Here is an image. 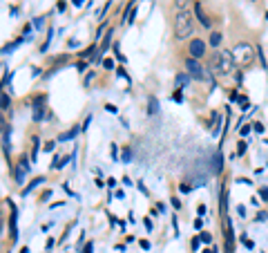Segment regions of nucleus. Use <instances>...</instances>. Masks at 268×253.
<instances>
[{"label":"nucleus","mask_w":268,"mask_h":253,"mask_svg":"<svg viewBox=\"0 0 268 253\" xmlns=\"http://www.w3.org/2000/svg\"><path fill=\"white\" fill-rule=\"evenodd\" d=\"M201 226H203V217H197L195 220V229H201Z\"/></svg>","instance_id":"obj_48"},{"label":"nucleus","mask_w":268,"mask_h":253,"mask_svg":"<svg viewBox=\"0 0 268 253\" xmlns=\"http://www.w3.org/2000/svg\"><path fill=\"white\" fill-rule=\"evenodd\" d=\"M83 2H85V0H72V5H74V7H83Z\"/></svg>","instance_id":"obj_57"},{"label":"nucleus","mask_w":268,"mask_h":253,"mask_svg":"<svg viewBox=\"0 0 268 253\" xmlns=\"http://www.w3.org/2000/svg\"><path fill=\"white\" fill-rule=\"evenodd\" d=\"M85 67H87V61H78V63H76V70H78L81 74L85 72Z\"/></svg>","instance_id":"obj_34"},{"label":"nucleus","mask_w":268,"mask_h":253,"mask_svg":"<svg viewBox=\"0 0 268 253\" xmlns=\"http://www.w3.org/2000/svg\"><path fill=\"white\" fill-rule=\"evenodd\" d=\"M94 184H96V186H98V188H103V186H105V182L101 179V177H96V179H94Z\"/></svg>","instance_id":"obj_51"},{"label":"nucleus","mask_w":268,"mask_h":253,"mask_svg":"<svg viewBox=\"0 0 268 253\" xmlns=\"http://www.w3.org/2000/svg\"><path fill=\"white\" fill-rule=\"evenodd\" d=\"M110 157H112V161H116V159H119V146L116 144L110 146Z\"/></svg>","instance_id":"obj_26"},{"label":"nucleus","mask_w":268,"mask_h":253,"mask_svg":"<svg viewBox=\"0 0 268 253\" xmlns=\"http://www.w3.org/2000/svg\"><path fill=\"white\" fill-rule=\"evenodd\" d=\"M237 130H239V135L244 137V135H248V132H250L253 128H250V126H241V123H239V128H237Z\"/></svg>","instance_id":"obj_31"},{"label":"nucleus","mask_w":268,"mask_h":253,"mask_svg":"<svg viewBox=\"0 0 268 253\" xmlns=\"http://www.w3.org/2000/svg\"><path fill=\"white\" fill-rule=\"evenodd\" d=\"M67 45H69V47H76V45H78V41H76V38H69V41H67Z\"/></svg>","instance_id":"obj_54"},{"label":"nucleus","mask_w":268,"mask_h":253,"mask_svg":"<svg viewBox=\"0 0 268 253\" xmlns=\"http://www.w3.org/2000/svg\"><path fill=\"white\" fill-rule=\"evenodd\" d=\"M206 211H208V208H206V204H199V206H197V213H199V217H201V215H206Z\"/></svg>","instance_id":"obj_42"},{"label":"nucleus","mask_w":268,"mask_h":253,"mask_svg":"<svg viewBox=\"0 0 268 253\" xmlns=\"http://www.w3.org/2000/svg\"><path fill=\"white\" fill-rule=\"evenodd\" d=\"M90 123H92V114H87V117H85L83 126H81V128H83V132H85V130H87V126H90Z\"/></svg>","instance_id":"obj_38"},{"label":"nucleus","mask_w":268,"mask_h":253,"mask_svg":"<svg viewBox=\"0 0 268 253\" xmlns=\"http://www.w3.org/2000/svg\"><path fill=\"white\" fill-rule=\"evenodd\" d=\"M172 206H174V208H181V202L177 197H172Z\"/></svg>","instance_id":"obj_55"},{"label":"nucleus","mask_w":268,"mask_h":253,"mask_svg":"<svg viewBox=\"0 0 268 253\" xmlns=\"http://www.w3.org/2000/svg\"><path fill=\"white\" fill-rule=\"evenodd\" d=\"M58 206H65V202H54V204L49 206V208H58Z\"/></svg>","instance_id":"obj_59"},{"label":"nucleus","mask_w":268,"mask_h":253,"mask_svg":"<svg viewBox=\"0 0 268 253\" xmlns=\"http://www.w3.org/2000/svg\"><path fill=\"white\" fill-rule=\"evenodd\" d=\"M29 161L31 157H27V152H23L20 157H18V166H14V179L18 186H23V179H25V173H29Z\"/></svg>","instance_id":"obj_6"},{"label":"nucleus","mask_w":268,"mask_h":253,"mask_svg":"<svg viewBox=\"0 0 268 253\" xmlns=\"http://www.w3.org/2000/svg\"><path fill=\"white\" fill-rule=\"evenodd\" d=\"M210 72L217 74V76H228V74H232L235 72V56H232V52L217 49L212 56H210Z\"/></svg>","instance_id":"obj_1"},{"label":"nucleus","mask_w":268,"mask_h":253,"mask_svg":"<svg viewBox=\"0 0 268 253\" xmlns=\"http://www.w3.org/2000/svg\"><path fill=\"white\" fill-rule=\"evenodd\" d=\"M72 157H61V155H54V161H52V170H61V168H65V164L69 161Z\"/></svg>","instance_id":"obj_12"},{"label":"nucleus","mask_w":268,"mask_h":253,"mask_svg":"<svg viewBox=\"0 0 268 253\" xmlns=\"http://www.w3.org/2000/svg\"><path fill=\"white\" fill-rule=\"evenodd\" d=\"M38 148H40V137H38V135H31V161L38 157Z\"/></svg>","instance_id":"obj_17"},{"label":"nucleus","mask_w":268,"mask_h":253,"mask_svg":"<svg viewBox=\"0 0 268 253\" xmlns=\"http://www.w3.org/2000/svg\"><path fill=\"white\" fill-rule=\"evenodd\" d=\"M143 224H145V229L152 233V220H150V217H145V220H143Z\"/></svg>","instance_id":"obj_45"},{"label":"nucleus","mask_w":268,"mask_h":253,"mask_svg":"<svg viewBox=\"0 0 268 253\" xmlns=\"http://www.w3.org/2000/svg\"><path fill=\"white\" fill-rule=\"evenodd\" d=\"M94 79H96V72H87V74H85V79H83V88H90V83L94 81Z\"/></svg>","instance_id":"obj_20"},{"label":"nucleus","mask_w":268,"mask_h":253,"mask_svg":"<svg viewBox=\"0 0 268 253\" xmlns=\"http://www.w3.org/2000/svg\"><path fill=\"white\" fill-rule=\"evenodd\" d=\"M23 41H25V38H23V36H20V38H16V41H11V43H5L2 47H0V54L5 56L7 52H11V49H16V47H18V45H20Z\"/></svg>","instance_id":"obj_15"},{"label":"nucleus","mask_w":268,"mask_h":253,"mask_svg":"<svg viewBox=\"0 0 268 253\" xmlns=\"http://www.w3.org/2000/svg\"><path fill=\"white\" fill-rule=\"evenodd\" d=\"M121 159H123V164H130V159H132V152H130V148H128V146L123 148V152H121Z\"/></svg>","instance_id":"obj_25"},{"label":"nucleus","mask_w":268,"mask_h":253,"mask_svg":"<svg viewBox=\"0 0 268 253\" xmlns=\"http://www.w3.org/2000/svg\"><path fill=\"white\" fill-rule=\"evenodd\" d=\"M139 191H141V193H143V195H150V193H148V188H145V186H143V184H141V182H139Z\"/></svg>","instance_id":"obj_53"},{"label":"nucleus","mask_w":268,"mask_h":253,"mask_svg":"<svg viewBox=\"0 0 268 253\" xmlns=\"http://www.w3.org/2000/svg\"><path fill=\"white\" fill-rule=\"evenodd\" d=\"M257 220H262V222L268 220V213H257Z\"/></svg>","instance_id":"obj_52"},{"label":"nucleus","mask_w":268,"mask_h":253,"mask_svg":"<svg viewBox=\"0 0 268 253\" xmlns=\"http://www.w3.org/2000/svg\"><path fill=\"white\" fill-rule=\"evenodd\" d=\"M45 103H47V94H38L34 96V121L36 123H40V121H45Z\"/></svg>","instance_id":"obj_8"},{"label":"nucleus","mask_w":268,"mask_h":253,"mask_svg":"<svg viewBox=\"0 0 268 253\" xmlns=\"http://www.w3.org/2000/svg\"><path fill=\"white\" fill-rule=\"evenodd\" d=\"M54 148H56V141H47V144L43 146V150H45V152H52Z\"/></svg>","instance_id":"obj_32"},{"label":"nucleus","mask_w":268,"mask_h":253,"mask_svg":"<svg viewBox=\"0 0 268 253\" xmlns=\"http://www.w3.org/2000/svg\"><path fill=\"white\" fill-rule=\"evenodd\" d=\"M199 240L203 242V244H210V242H212V235H210L208 231H201V233H199Z\"/></svg>","instance_id":"obj_24"},{"label":"nucleus","mask_w":268,"mask_h":253,"mask_svg":"<svg viewBox=\"0 0 268 253\" xmlns=\"http://www.w3.org/2000/svg\"><path fill=\"white\" fill-rule=\"evenodd\" d=\"M172 99H174L177 103H183V94H181V90H177L174 94H172Z\"/></svg>","instance_id":"obj_37"},{"label":"nucleus","mask_w":268,"mask_h":253,"mask_svg":"<svg viewBox=\"0 0 268 253\" xmlns=\"http://www.w3.org/2000/svg\"><path fill=\"white\" fill-rule=\"evenodd\" d=\"M101 65H103L105 70H116V63H114V58H103Z\"/></svg>","instance_id":"obj_22"},{"label":"nucleus","mask_w":268,"mask_h":253,"mask_svg":"<svg viewBox=\"0 0 268 253\" xmlns=\"http://www.w3.org/2000/svg\"><path fill=\"white\" fill-rule=\"evenodd\" d=\"M83 132V128H81V123H76V126H72L67 132H61L58 135V141H69V139H74V137H78Z\"/></svg>","instance_id":"obj_10"},{"label":"nucleus","mask_w":268,"mask_h":253,"mask_svg":"<svg viewBox=\"0 0 268 253\" xmlns=\"http://www.w3.org/2000/svg\"><path fill=\"white\" fill-rule=\"evenodd\" d=\"M174 7L177 11H183V9H188V0H174Z\"/></svg>","instance_id":"obj_27"},{"label":"nucleus","mask_w":268,"mask_h":253,"mask_svg":"<svg viewBox=\"0 0 268 253\" xmlns=\"http://www.w3.org/2000/svg\"><path fill=\"white\" fill-rule=\"evenodd\" d=\"M192 27H195V14L190 9H183V11H177L174 16V41H186L190 34H192Z\"/></svg>","instance_id":"obj_2"},{"label":"nucleus","mask_w":268,"mask_h":253,"mask_svg":"<svg viewBox=\"0 0 268 253\" xmlns=\"http://www.w3.org/2000/svg\"><path fill=\"white\" fill-rule=\"evenodd\" d=\"M0 110L2 112H9V117H11V99H9V94H0Z\"/></svg>","instance_id":"obj_14"},{"label":"nucleus","mask_w":268,"mask_h":253,"mask_svg":"<svg viewBox=\"0 0 268 253\" xmlns=\"http://www.w3.org/2000/svg\"><path fill=\"white\" fill-rule=\"evenodd\" d=\"M186 70H188V74H190V79L212 85V74H210V72H208V70H206L197 58H186Z\"/></svg>","instance_id":"obj_3"},{"label":"nucleus","mask_w":268,"mask_h":253,"mask_svg":"<svg viewBox=\"0 0 268 253\" xmlns=\"http://www.w3.org/2000/svg\"><path fill=\"white\" fill-rule=\"evenodd\" d=\"M241 242L246 244V249H253V247H255V244H253V240H248V238H244V235H241Z\"/></svg>","instance_id":"obj_43"},{"label":"nucleus","mask_w":268,"mask_h":253,"mask_svg":"<svg viewBox=\"0 0 268 253\" xmlns=\"http://www.w3.org/2000/svg\"><path fill=\"white\" fill-rule=\"evenodd\" d=\"M188 83H190V74L179 72V74H177V85H188Z\"/></svg>","instance_id":"obj_19"},{"label":"nucleus","mask_w":268,"mask_h":253,"mask_svg":"<svg viewBox=\"0 0 268 253\" xmlns=\"http://www.w3.org/2000/svg\"><path fill=\"white\" fill-rule=\"evenodd\" d=\"M43 182H47L43 175H40V177H34V179H31V182H29V184H27L25 188H23V197H27V195H29V193H31L34 188H38V186H40Z\"/></svg>","instance_id":"obj_11"},{"label":"nucleus","mask_w":268,"mask_h":253,"mask_svg":"<svg viewBox=\"0 0 268 253\" xmlns=\"http://www.w3.org/2000/svg\"><path fill=\"white\" fill-rule=\"evenodd\" d=\"M195 18L201 23V27H206V29H210L212 27V20H210V16L206 14V9H203V5H201V0H195Z\"/></svg>","instance_id":"obj_9"},{"label":"nucleus","mask_w":268,"mask_h":253,"mask_svg":"<svg viewBox=\"0 0 268 253\" xmlns=\"http://www.w3.org/2000/svg\"><path fill=\"white\" fill-rule=\"evenodd\" d=\"M67 61H69V54H56V56H54V58H52V63H54V67H58V65H61V63L65 65Z\"/></svg>","instance_id":"obj_18"},{"label":"nucleus","mask_w":268,"mask_h":253,"mask_svg":"<svg viewBox=\"0 0 268 253\" xmlns=\"http://www.w3.org/2000/svg\"><path fill=\"white\" fill-rule=\"evenodd\" d=\"M139 244H141V249H145V251H150V247H152V244H150V242H148V240H141V242H139Z\"/></svg>","instance_id":"obj_44"},{"label":"nucleus","mask_w":268,"mask_h":253,"mask_svg":"<svg viewBox=\"0 0 268 253\" xmlns=\"http://www.w3.org/2000/svg\"><path fill=\"white\" fill-rule=\"evenodd\" d=\"M49 197H52V191H49V188H47V191H43V193H40V199H43V202H47V199H49Z\"/></svg>","instance_id":"obj_39"},{"label":"nucleus","mask_w":268,"mask_h":253,"mask_svg":"<svg viewBox=\"0 0 268 253\" xmlns=\"http://www.w3.org/2000/svg\"><path fill=\"white\" fill-rule=\"evenodd\" d=\"M188 54H190V58L201 61L206 56V41L203 38H192L188 43Z\"/></svg>","instance_id":"obj_7"},{"label":"nucleus","mask_w":268,"mask_h":253,"mask_svg":"<svg viewBox=\"0 0 268 253\" xmlns=\"http://www.w3.org/2000/svg\"><path fill=\"white\" fill-rule=\"evenodd\" d=\"M7 126H9V123L5 121V117H2V110H0V135H2V130H5Z\"/></svg>","instance_id":"obj_36"},{"label":"nucleus","mask_w":268,"mask_h":253,"mask_svg":"<svg viewBox=\"0 0 268 253\" xmlns=\"http://www.w3.org/2000/svg\"><path fill=\"white\" fill-rule=\"evenodd\" d=\"M20 253H29V247H20Z\"/></svg>","instance_id":"obj_60"},{"label":"nucleus","mask_w":268,"mask_h":253,"mask_svg":"<svg viewBox=\"0 0 268 253\" xmlns=\"http://www.w3.org/2000/svg\"><path fill=\"white\" fill-rule=\"evenodd\" d=\"M105 110H107L110 114H116V112H119V108L114 105V103H105Z\"/></svg>","instance_id":"obj_30"},{"label":"nucleus","mask_w":268,"mask_h":253,"mask_svg":"<svg viewBox=\"0 0 268 253\" xmlns=\"http://www.w3.org/2000/svg\"><path fill=\"white\" fill-rule=\"evenodd\" d=\"M221 43H224V34H221V32H212V34H210V38H208V45H210V47H219Z\"/></svg>","instance_id":"obj_13"},{"label":"nucleus","mask_w":268,"mask_h":253,"mask_svg":"<svg viewBox=\"0 0 268 253\" xmlns=\"http://www.w3.org/2000/svg\"><path fill=\"white\" fill-rule=\"evenodd\" d=\"M132 2H136V0H132Z\"/></svg>","instance_id":"obj_61"},{"label":"nucleus","mask_w":268,"mask_h":253,"mask_svg":"<svg viewBox=\"0 0 268 253\" xmlns=\"http://www.w3.org/2000/svg\"><path fill=\"white\" fill-rule=\"evenodd\" d=\"M221 231H224V251L235 253V233H232V220L228 217V213L221 215Z\"/></svg>","instance_id":"obj_5"},{"label":"nucleus","mask_w":268,"mask_h":253,"mask_svg":"<svg viewBox=\"0 0 268 253\" xmlns=\"http://www.w3.org/2000/svg\"><path fill=\"white\" fill-rule=\"evenodd\" d=\"M83 253H94V242H85L83 244Z\"/></svg>","instance_id":"obj_29"},{"label":"nucleus","mask_w":268,"mask_h":253,"mask_svg":"<svg viewBox=\"0 0 268 253\" xmlns=\"http://www.w3.org/2000/svg\"><path fill=\"white\" fill-rule=\"evenodd\" d=\"M199 244H201V240H199V238H195V240H192V249H199Z\"/></svg>","instance_id":"obj_56"},{"label":"nucleus","mask_w":268,"mask_h":253,"mask_svg":"<svg viewBox=\"0 0 268 253\" xmlns=\"http://www.w3.org/2000/svg\"><path fill=\"white\" fill-rule=\"evenodd\" d=\"M116 76H121V79H125L128 83L132 81V79H130V74L125 72V67H123V65H119V67H116Z\"/></svg>","instance_id":"obj_23"},{"label":"nucleus","mask_w":268,"mask_h":253,"mask_svg":"<svg viewBox=\"0 0 268 253\" xmlns=\"http://www.w3.org/2000/svg\"><path fill=\"white\" fill-rule=\"evenodd\" d=\"M43 25H45V18H43V16H38V18H36V23H34V27H36V29H43Z\"/></svg>","instance_id":"obj_33"},{"label":"nucleus","mask_w":268,"mask_h":253,"mask_svg":"<svg viewBox=\"0 0 268 253\" xmlns=\"http://www.w3.org/2000/svg\"><path fill=\"white\" fill-rule=\"evenodd\" d=\"M110 7H112V0H107V2L103 5V9H101V11H98V18H101V20H103V16L107 14V9H110Z\"/></svg>","instance_id":"obj_28"},{"label":"nucleus","mask_w":268,"mask_h":253,"mask_svg":"<svg viewBox=\"0 0 268 253\" xmlns=\"http://www.w3.org/2000/svg\"><path fill=\"white\" fill-rule=\"evenodd\" d=\"M123 184H125V186H132V184H134V182H132V179H130V177H128V175H123Z\"/></svg>","instance_id":"obj_50"},{"label":"nucleus","mask_w":268,"mask_h":253,"mask_svg":"<svg viewBox=\"0 0 268 253\" xmlns=\"http://www.w3.org/2000/svg\"><path fill=\"white\" fill-rule=\"evenodd\" d=\"M246 150H248V144L244 141V139H239V144H237V155L241 157V155H246Z\"/></svg>","instance_id":"obj_21"},{"label":"nucleus","mask_w":268,"mask_h":253,"mask_svg":"<svg viewBox=\"0 0 268 253\" xmlns=\"http://www.w3.org/2000/svg\"><path fill=\"white\" fill-rule=\"evenodd\" d=\"M107 186H110V188H116V179H114V177H110V179H107Z\"/></svg>","instance_id":"obj_49"},{"label":"nucleus","mask_w":268,"mask_h":253,"mask_svg":"<svg viewBox=\"0 0 268 253\" xmlns=\"http://www.w3.org/2000/svg\"><path fill=\"white\" fill-rule=\"evenodd\" d=\"M259 195H262V197H264V202L268 199V188H266V186H264V188H259Z\"/></svg>","instance_id":"obj_46"},{"label":"nucleus","mask_w":268,"mask_h":253,"mask_svg":"<svg viewBox=\"0 0 268 253\" xmlns=\"http://www.w3.org/2000/svg\"><path fill=\"white\" fill-rule=\"evenodd\" d=\"M148 114H159V101H157V96H148Z\"/></svg>","instance_id":"obj_16"},{"label":"nucleus","mask_w":268,"mask_h":253,"mask_svg":"<svg viewBox=\"0 0 268 253\" xmlns=\"http://www.w3.org/2000/svg\"><path fill=\"white\" fill-rule=\"evenodd\" d=\"M237 213H239V215L244 217V215H246V208H244V206H237Z\"/></svg>","instance_id":"obj_58"},{"label":"nucleus","mask_w":268,"mask_h":253,"mask_svg":"<svg viewBox=\"0 0 268 253\" xmlns=\"http://www.w3.org/2000/svg\"><path fill=\"white\" fill-rule=\"evenodd\" d=\"M232 56H235V63L239 65H250L253 58H255V49L250 43H237L235 49H232Z\"/></svg>","instance_id":"obj_4"},{"label":"nucleus","mask_w":268,"mask_h":253,"mask_svg":"<svg viewBox=\"0 0 268 253\" xmlns=\"http://www.w3.org/2000/svg\"><path fill=\"white\" fill-rule=\"evenodd\" d=\"M253 130H255V132H259V135H262L266 128H264V123H259V121H257V123H253Z\"/></svg>","instance_id":"obj_35"},{"label":"nucleus","mask_w":268,"mask_h":253,"mask_svg":"<svg viewBox=\"0 0 268 253\" xmlns=\"http://www.w3.org/2000/svg\"><path fill=\"white\" fill-rule=\"evenodd\" d=\"M179 188H181V193H190L192 191V184H181Z\"/></svg>","instance_id":"obj_41"},{"label":"nucleus","mask_w":268,"mask_h":253,"mask_svg":"<svg viewBox=\"0 0 268 253\" xmlns=\"http://www.w3.org/2000/svg\"><path fill=\"white\" fill-rule=\"evenodd\" d=\"M235 81L237 83H244V74L241 72H235Z\"/></svg>","instance_id":"obj_47"},{"label":"nucleus","mask_w":268,"mask_h":253,"mask_svg":"<svg viewBox=\"0 0 268 253\" xmlns=\"http://www.w3.org/2000/svg\"><path fill=\"white\" fill-rule=\"evenodd\" d=\"M56 9H58V11H65V9H67V0H58V5H56Z\"/></svg>","instance_id":"obj_40"}]
</instances>
